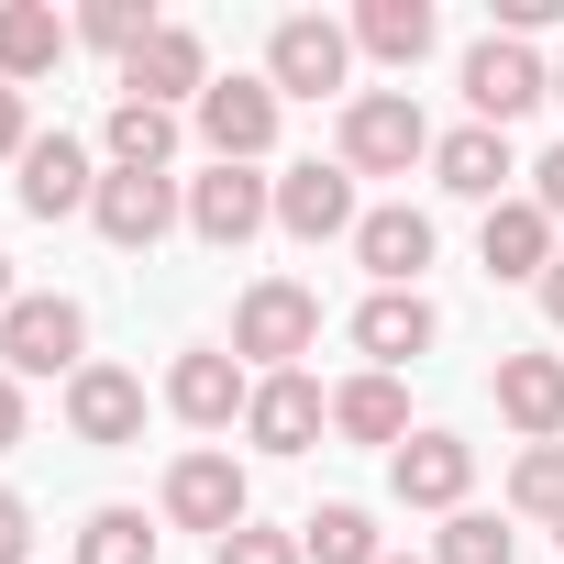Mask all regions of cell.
I'll return each mask as SVG.
<instances>
[{
  "label": "cell",
  "instance_id": "cell-13",
  "mask_svg": "<svg viewBox=\"0 0 564 564\" xmlns=\"http://www.w3.org/2000/svg\"><path fill=\"white\" fill-rule=\"evenodd\" d=\"M100 177H111V166H89V144H78V133H34L12 188H23V210H34V221H67V210H89V199H100Z\"/></svg>",
  "mask_w": 564,
  "mask_h": 564
},
{
  "label": "cell",
  "instance_id": "cell-12",
  "mask_svg": "<svg viewBox=\"0 0 564 564\" xmlns=\"http://www.w3.org/2000/svg\"><path fill=\"white\" fill-rule=\"evenodd\" d=\"M388 487H399V509H465V487H476V443L465 432H410L399 454H388Z\"/></svg>",
  "mask_w": 564,
  "mask_h": 564
},
{
  "label": "cell",
  "instance_id": "cell-22",
  "mask_svg": "<svg viewBox=\"0 0 564 564\" xmlns=\"http://www.w3.org/2000/svg\"><path fill=\"white\" fill-rule=\"evenodd\" d=\"M355 265L377 276V289H421V265H432V210H366V221H355Z\"/></svg>",
  "mask_w": 564,
  "mask_h": 564
},
{
  "label": "cell",
  "instance_id": "cell-11",
  "mask_svg": "<svg viewBox=\"0 0 564 564\" xmlns=\"http://www.w3.org/2000/svg\"><path fill=\"white\" fill-rule=\"evenodd\" d=\"M67 432H78L89 454H122V443H144V377L89 355V366L67 377Z\"/></svg>",
  "mask_w": 564,
  "mask_h": 564
},
{
  "label": "cell",
  "instance_id": "cell-38",
  "mask_svg": "<svg viewBox=\"0 0 564 564\" xmlns=\"http://www.w3.org/2000/svg\"><path fill=\"white\" fill-rule=\"evenodd\" d=\"M553 100H564V56H553Z\"/></svg>",
  "mask_w": 564,
  "mask_h": 564
},
{
  "label": "cell",
  "instance_id": "cell-31",
  "mask_svg": "<svg viewBox=\"0 0 564 564\" xmlns=\"http://www.w3.org/2000/svg\"><path fill=\"white\" fill-rule=\"evenodd\" d=\"M210 564H311V553H300V531H254L243 520L232 542H210Z\"/></svg>",
  "mask_w": 564,
  "mask_h": 564
},
{
  "label": "cell",
  "instance_id": "cell-14",
  "mask_svg": "<svg viewBox=\"0 0 564 564\" xmlns=\"http://www.w3.org/2000/svg\"><path fill=\"white\" fill-rule=\"evenodd\" d=\"M322 432H333L322 377H254V399H243V443H265V454H311Z\"/></svg>",
  "mask_w": 564,
  "mask_h": 564
},
{
  "label": "cell",
  "instance_id": "cell-4",
  "mask_svg": "<svg viewBox=\"0 0 564 564\" xmlns=\"http://www.w3.org/2000/svg\"><path fill=\"white\" fill-rule=\"evenodd\" d=\"M355 78V23H322V12H289L265 34V89L276 100H333Z\"/></svg>",
  "mask_w": 564,
  "mask_h": 564
},
{
  "label": "cell",
  "instance_id": "cell-30",
  "mask_svg": "<svg viewBox=\"0 0 564 564\" xmlns=\"http://www.w3.org/2000/svg\"><path fill=\"white\" fill-rule=\"evenodd\" d=\"M520 553V531L509 520H487V509H454L443 520V542H432V564H509Z\"/></svg>",
  "mask_w": 564,
  "mask_h": 564
},
{
  "label": "cell",
  "instance_id": "cell-9",
  "mask_svg": "<svg viewBox=\"0 0 564 564\" xmlns=\"http://www.w3.org/2000/svg\"><path fill=\"white\" fill-rule=\"evenodd\" d=\"M265 221H276V177H254V166H210V177H188V232H199V243L243 254Z\"/></svg>",
  "mask_w": 564,
  "mask_h": 564
},
{
  "label": "cell",
  "instance_id": "cell-21",
  "mask_svg": "<svg viewBox=\"0 0 564 564\" xmlns=\"http://www.w3.org/2000/svg\"><path fill=\"white\" fill-rule=\"evenodd\" d=\"M432 177H443L454 199H476V210H498V199H509V177H520V155H509V133H487V122H465V133H443V144H432Z\"/></svg>",
  "mask_w": 564,
  "mask_h": 564
},
{
  "label": "cell",
  "instance_id": "cell-33",
  "mask_svg": "<svg viewBox=\"0 0 564 564\" xmlns=\"http://www.w3.org/2000/svg\"><path fill=\"white\" fill-rule=\"evenodd\" d=\"M531 210H542V221H564V144L531 166Z\"/></svg>",
  "mask_w": 564,
  "mask_h": 564
},
{
  "label": "cell",
  "instance_id": "cell-26",
  "mask_svg": "<svg viewBox=\"0 0 564 564\" xmlns=\"http://www.w3.org/2000/svg\"><path fill=\"white\" fill-rule=\"evenodd\" d=\"M300 553H311V564H388V553H377V520H366L355 498L311 509V520H300Z\"/></svg>",
  "mask_w": 564,
  "mask_h": 564
},
{
  "label": "cell",
  "instance_id": "cell-29",
  "mask_svg": "<svg viewBox=\"0 0 564 564\" xmlns=\"http://www.w3.org/2000/svg\"><path fill=\"white\" fill-rule=\"evenodd\" d=\"M509 509H520V520H564V443H531V454L509 465Z\"/></svg>",
  "mask_w": 564,
  "mask_h": 564
},
{
  "label": "cell",
  "instance_id": "cell-37",
  "mask_svg": "<svg viewBox=\"0 0 564 564\" xmlns=\"http://www.w3.org/2000/svg\"><path fill=\"white\" fill-rule=\"evenodd\" d=\"M12 300H23V289H12V254H0V311H12Z\"/></svg>",
  "mask_w": 564,
  "mask_h": 564
},
{
  "label": "cell",
  "instance_id": "cell-39",
  "mask_svg": "<svg viewBox=\"0 0 564 564\" xmlns=\"http://www.w3.org/2000/svg\"><path fill=\"white\" fill-rule=\"evenodd\" d=\"M388 564H410V553H388ZM421 564H432V553H421Z\"/></svg>",
  "mask_w": 564,
  "mask_h": 564
},
{
  "label": "cell",
  "instance_id": "cell-7",
  "mask_svg": "<svg viewBox=\"0 0 564 564\" xmlns=\"http://www.w3.org/2000/svg\"><path fill=\"white\" fill-rule=\"evenodd\" d=\"M188 122H199L210 166H254V155L276 144V89H265V78H210Z\"/></svg>",
  "mask_w": 564,
  "mask_h": 564
},
{
  "label": "cell",
  "instance_id": "cell-8",
  "mask_svg": "<svg viewBox=\"0 0 564 564\" xmlns=\"http://www.w3.org/2000/svg\"><path fill=\"white\" fill-rule=\"evenodd\" d=\"M89 221H100V243L155 254V243L188 221V199H177V177H133V166H111V177H100V199H89Z\"/></svg>",
  "mask_w": 564,
  "mask_h": 564
},
{
  "label": "cell",
  "instance_id": "cell-15",
  "mask_svg": "<svg viewBox=\"0 0 564 564\" xmlns=\"http://www.w3.org/2000/svg\"><path fill=\"white\" fill-rule=\"evenodd\" d=\"M366 210H355V166H289V177H276V232H289V243H333V232H355Z\"/></svg>",
  "mask_w": 564,
  "mask_h": 564
},
{
  "label": "cell",
  "instance_id": "cell-19",
  "mask_svg": "<svg viewBox=\"0 0 564 564\" xmlns=\"http://www.w3.org/2000/svg\"><path fill=\"white\" fill-rule=\"evenodd\" d=\"M476 254H487V276H509V289H542V265H553L564 243H553V221H542L531 199H498V210L476 221Z\"/></svg>",
  "mask_w": 564,
  "mask_h": 564
},
{
  "label": "cell",
  "instance_id": "cell-3",
  "mask_svg": "<svg viewBox=\"0 0 564 564\" xmlns=\"http://www.w3.org/2000/svg\"><path fill=\"white\" fill-rule=\"evenodd\" d=\"M89 366V311L67 289H34L0 311V377H78Z\"/></svg>",
  "mask_w": 564,
  "mask_h": 564
},
{
  "label": "cell",
  "instance_id": "cell-24",
  "mask_svg": "<svg viewBox=\"0 0 564 564\" xmlns=\"http://www.w3.org/2000/svg\"><path fill=\"white\" fill-rule=\"evenodd\" d=\"M333 432H344V443H388V454H399V443H410V388H399V377H377V366H366V377H344V388H333Z\"/></svg>",
  "mask_w": 564,
  "mask_h": 564
},
{
  "label": "cell",
  "instance_id": "cell-23",
  "mask_svg": "<svg viewBox=\"0 0 564 564\" xmlns=\"http://www.w3.org/2000/svg\"><path fill=\"white\" fill-rule=\"evenodd\" d=\"M443 45V12H432V0H366V12H355V56H377V67H421Z\"/></svg>",
  "mask_w": 564,
  "mask_h": 564
},
{
  "label": "cell",
  "instance_id": "cell-34",
  "mask_svg": "<svg viewBox=\"0 0 564 564\" xmlns=\"http://www.w3.org/2000/svg\"><path fill=\"white\" fill-rule=\"evenodd\" d=\"M23 144H34V122H23V89H0V166H23Z\"/></svg>",
  "mask_w": 564,
  "mask_h": 564
},
{
  "label": "cell",
  "instance_id": "cell-36",
  "mask_svg": "<svg viewBox=\"0 0 564 564\" xmlns=\"http://www.w3.org/2000/svg\"><path fill=\"white\" fill-rule=\"evenodd\" d=\"M542 322H553V333H564V254H553V265H542Z\"/></svg>",
  "mask_w": 564,
  "mask_h": 564
},
{
  "label": "cell",
  "instance_id": "cell-32",
  "mask_svg": "<svg viewBox=\"0 0 564 564\" xmlns=\"http://www.w3.org/2000/svg\"><path fill=\"white\" fill-rule=\"evenodd\" d=\"M23 553H34V509L0 487V564H23Z\"/></svg>",
  "mask_w": 564,
  "mask_h": 564
},
{
  "label": "cell",
  "instance_id": "cell-1",
  "mask_svg": "<svg viewBox=\"0 0 564 564\" xmlns=\"http://www.w3.org/2000/svg\"><path fill=\"white\" fill-rule=\"evenodd\" d=\"M432 122H421V100L410 89H355L344 100V144H333V166H355V177H410V166H432Z\"/></svg>",
  "mask_w": 564,
  "mask_h": 564
},
{
  "label": "cell",
  "instance_id": "cell-16",
  "mask_svg": "<svg viewBox=\"0 0 564 564\" xmlns=\"http://www.w3.org/2000/svg\"><path fill=\"white\" fill-rule=\"evenodd\" d=\"M432 344H443V311H432L421 289H377V300L355 311V355H366L377 377H399V366L432 355Z\"/></svg>",
  "mask_w": 564,
  "mask_h": 564
},
{
  "label": "cell",
  "instance_id": "cell-40",
  "mask_svg": "<svg viewBox=\"0 0 564 564\" xmlns=\"http://www.w3.org/2000/svg\"><path fill=\"white\" fill-rule=\"evenodd\" d=\"M553 542H564V520H553Z\"/></svg>",
  "mask_w": 564,
  "mask_h": 564
},
{
  "label": "cell",
  "instance_id": "cell-28",
  "mask_svg": "<svg viewBox=\"0 0 564 564\" xmlns=\"http://www.w3.org/2000/svg\"><path fill=\"white\" fill-rule=\"evenodd\" d=\"M78 45H100V56H144L155 45V12H144V0H89V12H78Z\"/></svg>",
  "mask_w": 564,
  "mask_h": 564
},
{
  "label": "cell",
  "instance_id": "cell-2",
  "mask_svg": "<svg viewBox=\"0 0 564 564\" xmlns=\"http://www.w3.org/2000/svg\"><path fill=\"white\" fill-rule=\"evenodd\" d=\"M322 344V300L300 289V276H254V289L232 300V355L265 366V377H300V355Z\"/></svg>",
  "mask_w": 564,
  "mask_h": 564
},
{
  "label": "cell",
  "instance_id": "cell-5",
  "mask_svg": "<svg viewBox=\"0 0 564 564\" xmlns=\"http://www.w3.org/2000/svg\"><path fill=\"white\" fill-rule=\"evenodd\" d=\"M166 520H177V531H210V542H232V531L254 520V487H243V465H232L221 443L177 454V465H166Z\"/></svg>",
  "mask_w": 564,
  "mask_h": 564
},
{
  "label": "cell",
  "instance_id": "cell-25",
  "mask_svg": "<svg viewBox=\"0 0 564 564\" xmlns=\"http://www.w3.org/2000/svg\"><path fill=\"white\" fill-rule=\"evenodd\" d=\"M111 166H133V177H166V155H177V111H155V100H111Z\"/></svg>",
  "mask_w": 564,
  "mask_h": 564
},
{
  "label": "cell",
  "instance_id": "cell-27",
  "mask_svg": "<svg viewBox=\"0 0 564 564\" xmlns=\"http://www.w3.org/2000/svg\"><path fill=\"white\" fill-rule=\"evenodd\" d=\"M78 564H155L144 509H89V520H78Z\"/></svg>",
  "mask_w": 564,
  "mask_h": 564
},
{
  "label": "cell",
  "instance_id": "cell-10",
  "mask_svg": "<svg viewBox=\"0 0 564 564\" xmlns=\"http://www.w3.org/2000/svg\"><path fill=\"white\" fill-rule=\"evenodd\" d=\"M243 399H254V377H243V355H232V344H188V355L166 366V410H177L188 432H232V421H243Z\"/></svg>",
  "mask_w": 564,
  "mask_h": 564
},
{
  "label": "cell",
  "instance_id": "cell-17",
  "mask_svg": "<svg viewBox=\"0 0 564 564\" xmlns=\"http://www.w3.org/2000/svg\"><path fill=\"white\" fill-rule=\"evenodd\" d=\"M199 89H210V45L188 34V23H155V45L122 67V100H155V111H199Z\"/></svg>",
  "mask_w": 564,
  "mask_h": 564
},
{
  "label": "cell",
  "instance_id": "cell-6",
  "mask_svg": "<svg viewBox=\"0 0 564 564\" xmlns=\"http://www.w3.org/2000/svg\"><path fill=\"white\" fill-rule=\"evenodd\" d=\"M531 100H553V67H542L520 34H487V45H465V111H476L487 133H509Z\"/></svg>",
  "mask_w": 564,
  "mask_h": 564
},
{
  "label": "cell",
  "instance_id": "cell-35",
  "mask_svg": "<svg viewBox=\"0 0 564 564\" xmlns=\"http://www.w3.org/2000/svg\"><path fill=\"white\" fill-rule=\"evenodd\" d=\"M23 443V377H0V454Z\"/></svg>",
  "mask_w": 564,
  "mask_h": 564
},
{
  "label": "cell",
  "instance_id": "cell-18",
  "mask_svg": "<svg viewBox=\"0 0 564 564\" xmlns=\"http://www.w3.org/2000/svg\"><path fill=\"white\" fill-rule=\"evenodd\" d=\"M498 421L520 443H564V355H498Z\"/></svg>",
  "mask_w": 564,
  "mask_h": 564
},
{
  "label": "cell",
  "instance_id": "cell-20",
  "mask_svg": "<svg viewBox=\"0 0 564 564\" xmlns=\"http://www.w3.org/2000/svg\"><path fill=\"white\" fill-rule=\"evenodd\" d=\"M67 45H78V23H56L45 0H0V89L56 78V67H67Z\"/></svg>",
  "mask_w": 564,
  "mask_h": 564
}]
</instances>
